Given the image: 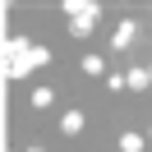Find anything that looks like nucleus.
<instances>
[{"label":"nucleus","instance_id":"2","mask_svg":"<svg viewBox=\"0 0 152 152\" xmlns=\"http://www.w3.org/2000/svg\"><path fill=\"white\" fill-rule=\"evenodd\" d=\"M60 10H65L69 19H92V23H97V14H102V5H97V0H65Z\"/></svg>","mask_w":152,"mask_h":152},{"label":"nucleus","instance_id":"7","mask_svg":"<svg viewBox=\"0 0 152 152\" xmlns=\"http://www.w3.org/2000/svg\"><path fill=\"white\" fill-rule=\"evenodd\" d=\"M69 32H74L78 42H88L92 37V19H69Z\"/></svg>","mask_w":152,"mask_h":152},{"label":"nucleus","instance_id":"9","mask_svg":"<svg viewBox=\"0 0 152 152\" xmlns=\"http://www.w3.org/2000/svg\"><path fill=\"white\" fill-rule=\"evenodd\" d=\"M83 74H92V78H102V74H106V65H102V56H83Z\"/></svg>","mask_w":152,"mask_h":152},{"label":"nucleus","instance_id":"10","mask_svg":"<svg viewBox=\"0 0 152 152\" xmlns=\"http://www.w3.org/2000/svg\"><path fill=\"white\" fill-rule=\"evenodd\" d=\"M51 102H56V92H51V88H37V92H32V106H37V111H46Z\"/></svg>","mask_w":152,"mask_h":152},{"label":"nucleus","instance_id":"1","mask_svg":"<svg viewBox=\"0 0 152 152\" xmlns=\"http://www.w3.org/2000/svg\"><path fill=\"white\" fill-rule=\"evenodd\" d=\"M42 65H51V51H46V46H32L19 65H5V69H10V78H28L32 69H42Z\"/></svg>","mask_w":152,"mask_h":152},{"label":"nucleus","instance_id":"4","mask_svg":"<svg viewBox=\"0 0 152 152\" xmlns=\"http://www.w3.org/2000/svg\"><path fill=\"white\" fill-rule=\"evenodd\" d=\"M134 37H138V23H134V19H120V23H115V32H111V46H115V51H129Z\"/></svg>","mask_w":152,"mask_h":152},{"label":"nucleus","instance_id":"6","mask_svg":"<svg viewBox=\"0 0 152 152\" xmlns=\"http://www.w3.org/2000/svg\"><path fill=\"white\" fill-rule=\"evenodd\" d=\"M60 134H65V138L83 134V111H65V115H60Z\"/></svg>","mask_w":152,"mask_h":152},{"label":"nucleus","instance_id":"5","mask_svg":"<svg viewBox=\"0 0 152 152\" xmlns=\"http://www.w3.org/2000/svg\"><path fill=\"white\" fill-rule=\"evenodd\" d=\"M28 51H32V42H28V37H10V42H5V65H19Z\"/></svg>","mask_w":152,"mask_h":152},{"label":"nucleus","instance_id":"11","mask_svg":"<svg viewBox=\"0 0 152 152\" xmlns=\"http://www.w3.org/2000/svg\"><path fill=\"white\" fill-rule=\"evenodd\" d=\"M28 152H42V148H28Z\"/></svg>","mask_w":152,"mask_h":152},{"label":"nucleus","instance_id":"3","mask_svg":"<svg viewBox=\"0 0 152 152\" xmlns=\"http://www.w3.org/2000/svg\"><path fill=\"white\" fill-rule=\"evenodd\" d=\"M124 88H129V92H148V88H152V69H148V65L124 69Z\"/></svg>","mask_w":152,"mask_h":152},{"label":"nucleus","instance_id":"8","mask_svg":"<svg viewBox=\"0 0 152 152\" xmlns=\"http://www.w3.org/2000/svg\"><path fill=\"white\" fill-rule=\"evenodd\" d=\"M148 143H143V134H120V152H143Z\"/></svg>","mask_w":152,"mask_h":152}]
</instances>
